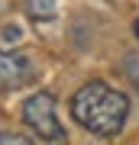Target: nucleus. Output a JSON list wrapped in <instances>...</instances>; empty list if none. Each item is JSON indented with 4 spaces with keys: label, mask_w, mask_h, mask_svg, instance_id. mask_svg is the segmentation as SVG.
<instances>
[{
    "label": "nucleus",
    "mask_w": 139,
    "mask_h": 145,
    "mask_svg": "<svg viewBox=\"0 0 139 145\" xmlns=\"http://www.w3.org/2000/svg\"><path fill=\"white\" fill-rule=\"evenodd\" d=\"M71 116L78 126H84L94 135H117L126 126L129 97L103 81H88L71 97Z\"/></svg>",
    "instance_id": "1"
},
{
    "label": "nucleus",
    "mask_w": 139,
    "mask_h": 145,
    "mask_svg": "<svg viewBox=\"0 0 139 145\" xmlns=\"http://www.w3.org/2000/svg\"><path fill=\"white\" fill-rule=\"evenodd\" d=\"M23 123L29 126V129L36 132V139H42V142H65L68 139L65 126L58 123V113H55V97L45 93V90L26 97V103H23Z\"/></svg>",
    "instance_id": "2"
},
{
    "label": "nucleus",
    "mask_w": 139,
    "mask_h": 145,
    "mask_svg": "<svg viewBox=\"0 0 139 145\" xmlns=\"http://www.w3.org/2000/svg\"><path fill=\"white\" fill-rule=\"evenodd\" d=\"M36 71H32L29 58L20 52H0V90H20L26 87Z\"/></svg>",
    "instance_id": "3"
},
{
    "label": "nucleus",
    "mask_w": 139,
    "mask_h": 145,
    "mask_svg": "<svg viewBox=\"0 0 139 145\" xmlns=\"http://www.w3.org/2000/svg\"><path fill=\"white\" fill-rule=\"evenodd\" d=\"M26 13L32 20H52L55 16V0H26Z\"/></svg>",
    "instance_id": "4"
},
{
    "label": "nucleus",
    "mask_w": 139,
    "mask_h": 145,
    "mask_svg": "<svg viewBox=\"0 0 139 145\" xmlns=\"http://www.w3.org/2000/svg\"><path fill=\"white\" fill-rule=\"evenodd\" d=\"M123 74L139 87V55H126L123 58Z\"/></svg>",
    "instance_id": "5"
},
{
    "label": "nucleus",
    "mask_w": 139,
    "mask_h": 145,
    "mask_svg": "<svg viewBox=\"0 0 139 145\" xmlns=\"http://www.w3.org/2000/svg\"><path fill=\"white\" fill-rule=\"evenodd\" d=\"M0 145H32V135H23V132H0Z\"/></svg>",
    "instance_id": "6"
},
{
    "label": "nucleus",
    "mask_w": 139,
    "mask_h": 145,
    "mask_svg": "<svg viewBox=\"0 0 139 145\" xmlns=\"http://www.w3.org/2000/svg\"><path fill=\"white\" fill-rule=\"evenodd\" d=\"M16 36H20V29H16V26H7V29H3V39H16Z\"/></svg>",
    "instance_id": "7"
},
{
    "label": "nucleus",
    "mask_w": 139,
    "mask_h": 145,
    "mask_svg": "<svg viewBox=\"0 0 139 145\" xmlns=\"http://www.w3.org/2000/svg\"><path fill=\"white\" fill-rule=\"evenodd\" d=\"M7 7H10V0H0V13H3V10H7Z\"/></svg>",
    "instance_id": "8"
},
{
    "label": "nucleus",
    "mask_w": 139,
    "mask_h": 145,
    "mask_svg": "<svg viewBox=\"0 0 139 145\" xmlns=\"http://www.w3.org/2000/svg\"><path fill=\"white\" fill-rule=\"evenodd\" d=\"M133 32H136V39H139V20H136V23H133Z\"/></svg>",
    "instance_id": "9"
}]
</instances>
